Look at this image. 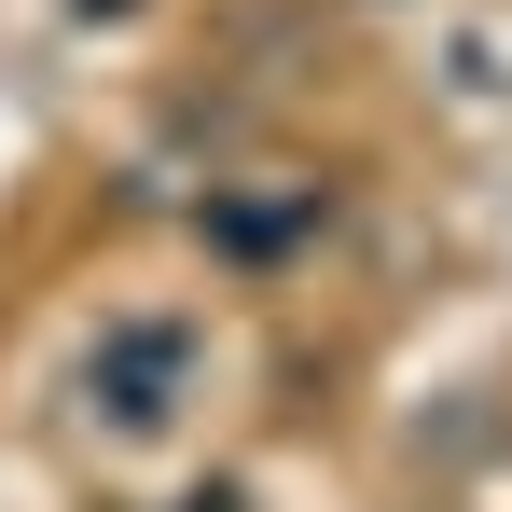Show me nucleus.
I'll return each mask as SVG.
<instances>
[{"label": "nucleus", "instance_id": "nucleus-1", "mask_svg": "<svg viewBox=\"0 0 512 512\" xmlns=\"http://www.w3.org/2000/svg\"><path fill=\"white\" fill-rule=\"evenodd\" d=\"M180 360H194L180 319H125V333L84 360V388H111V416H125V429H167V416H180Z\"/></svg>", "mask_w": 512, "mask_h": 512}]
</instances>
